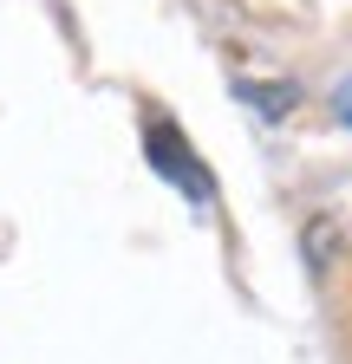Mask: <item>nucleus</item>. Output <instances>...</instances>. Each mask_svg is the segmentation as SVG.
I'll return each instance as SVG.
<instances>
[{"label":"nucleus","mask_w":352,"mask_h":364,"mask_svg":"<svg viewBox=\"0 0 352 364\" xmlns=\"http://www.w3.org/2000/svg\"><path fill=\"white\" fill-rule=\"evenodd\" d=\"M144 156H150V169H157V176H170V182H176V189H183L196 208H209V202H215V176L183 150V130H176L170 117H150V124H144Z\"/></svg>","instance_id":"obj_1"},{"label":"nucleus","mask_w":352,"mask_h":364,"mask_svg":"<svg viewBox=\"0 0 352 364\" xmlns=\"http://www.w3.org/2000/svg\"><path fill=\"white\" fill-rule=\"evenodd\" d=\"M333 117H339V124H352V78L333 91Z\"/></svg>","instance_id":"obj_2"}]
</instances>
